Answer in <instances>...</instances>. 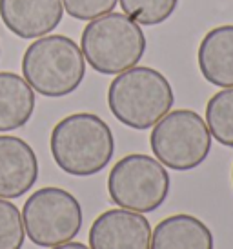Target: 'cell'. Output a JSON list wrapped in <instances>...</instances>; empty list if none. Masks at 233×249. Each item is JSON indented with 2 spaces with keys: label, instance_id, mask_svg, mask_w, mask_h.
I'll return each mask as SVG.
<instances>
[{
  "label": "cell",
  "instance_id": "7",
  "mask_svg": "<svg viewBox=\"0 0 233 249\" xmlns=\"http://www.w3.org/2000/svg\"><path fill=\"white\" fill-rule=\"evenodd\" d=\"M26 235L39 248L71 242L82 229V206L62 187H40L22 208Z\"/></svg>",
  "mask_w": 233,
  "mask_h": 249
},
{
  "label": "cell",
  "instance_id": "18",
  "mask_svg": "<svg viewBox=\"0 0 233 249\" xmlns=\"http://www.w3.org/2000/svg\"><path fill=\"white\" fill-rule=\"evenodd\" d=\"M49 249H89V248L80 242H66V244H60V246H55V248H49Z\"/></svg>",
  "mask_w": 233,
  "mask_h": 249
},
{
  "label": "cell",
  "instance_id": "13",
  "mask_svg": "<svg viewBox=\"0 0 233 249\" xmlns=\"http://www.w3.org/2000/svg\"><path fill=\"white\" fill-rule=\"evenodd\" d=\"M37 97L26 78L0 71V133L24 127L33 117Z\"/></svg>",
  "mask_w": 233,
  "mask_h": 249
},
{
  "label": "cell",
  "instance_id": "2",
  "mask_svg": "<svg viewBox=\"0 0 233 249\" xmlns=\"http://www.w3.org/2000/svg\"><path fill=\"white\" fill-rule=\"evenodd\" d=\"M173 102L170 80L148 66H133L118 73L108 88V106L113 117L138 131L153 127L172 111Z\"/></svg>",
  "mask_w": 233,
  "mask_h": 249
},
{
  "label": "cell",
  "instance_id": "19",
  "mask_svg": "<svg viewBox=\"0 0 233 249\" xmlns=\"http://www.w3.org/2000/svg\"><path fill=\"white\" fill-rule=\"evenodd\" d=\"M232 182H233V169H232Z\"/></svg>",
  "mask_w": 233,
  "mask_h": 249
},
{
  "label": "cell",
  "instance_id": "14",
  "mask_svg": "<svg viewBox=\"0 0 233 249\" xmlns=\"http://www.w3.org/2000/svg\"><path fill=\"white\" fill-rule=\"evenodd\" d=\"M206 125L219 144L233 147V88L219 91L208 100Z\"/></svg>",
  "mask_w": 233,
  "mask_h": 249
},
{
  "label": "cell",
  "instance_id": "9",
  "mask_svg": "<svg viewBox=\"0 0 233 249\" xmlns=\"http://www.w3.org/2000/svg\"><path fill=\"white\" fill-rule=\"evenodd\" d=\"M62 0H0V18L13 35L35 40L62 22Z\"/></svg>",
  "mask_w": 233,
  "mask_h": 249
},
{
  "label": "cell",
  "instance_id": "6",
  "mask_svg": "<svg viewBox=\"0 0 233 249\" xmlns=\"http://www.w3.org/2000/svg\"><path fill=\"white\" fill-rule=\"evenodd\" d=\"M108 193L118 208L142 214L151 213L157 211L170 195V175L157 159L131 153L111 167Z\"/></svg>",
  "mask_w": 233,
  "mask_h": 249
},
{
  "label": "cell",
  "instance_id": "5",
  "mask_svg": "<svg viewBox=\"0 0 233 249\" xmlns=\"http://www.w3.org/2000/svg\"><path fill=\"white\" fill-rule=\"evenodd\" d=\"M150 147L155 159L173 171H192L212 151V133L192 109H175L153 125Z\"/></svg>",
  "mask_w": 233,
  "mask_h": 249
},
{
  "label": "cell",
  "instance_id": "10",
  "mask_svg": "<svg viewBox=\"0 0 233 249\" xmlns=\"http://www.w3.org/2000/svg\"><path fill=\"white\" fill-rule=\"evenodd\" d=\"M39 180V159L26 140L0 135V198L26 195Z\"/></svg>",
  "mask_w": 233,
  "mask_h": 249
},
{
  "label": "cell",
  "instance_id": "17",
  "mask_svg": "<svg viewBox=\"0 0 233 249\" xmlns=\"http://www.w3.org/2000/svg\"><path fill=\"white\" fill-rule=\"evenodd\" d=\"M118 0H62L64 11L77 20L89 22L111 13Z\"/></svg>",
  "mask_w": 233,
  "mask_h": 249
},
{
  "label": "cell",
  "instance_id": "8",
  "mask_svg": "<svg viewBox=\"0 0 233 249\" xmlns=\"http://www.w3.org/2000/svg\"><path fill=\"white\" fill-rule=\"evenodd\" d=\"M89 249H150L151 226L142 213L108 209L89 228Z\"/></svg>",
  "mask_w": 233,
  "mask_h": 249
},
{
  "label": "cell",
  "instance_id": "11",
  "mask_svg": "<svg viewBox=\"0 0 233 249\" xmlns=\"http://www.w3.org/2000/svg\"><path fill=\"white\" fill-rule=\"evenodd\" d=\"M200 75L217 88H233V24L210 29L197 51Z\"/></svg>",
  "mask_w": 233,
  "mask_h": 249
},
{
  "label": "cell",
  "instance_id": "16",
  "mask_svg": "<svg viewBox=\"0 0 233 249\" xmlns=\"http://www.w3.org/2000/svg\"><path fill=\"white\" fill-rule=\"evenodd\" d=\"M26 229L22 213L13 202L0 198V249H22Z\"/></svg>",
  "mask_w": 233,
  "mask_h": 249
},
{
  "label": "cell",
  "instance_id": "3",
  "mask_svg": "<svg viewBox=\"0 0 233 249\" xmlns=\"http://www.w3.org/2000/svg\"><path fill=\"white\" fill-rule=\"evenodd\" d=\"M22 76L39 95L62 98L75 93L86 76V58L66 35L35 38L22 56Z\"/></svg>",
  "mask_w": 233,
  "mask_h": 249
},
{
  "label": "cell",
  "instance_id": "1",
  "mask_svg": "<svg viewBox=\"0 0 233 249\" xmlns=\"http://www.w3.org/2000/svg\"><path fill=\"white\" fill-rule=\"evenodd\" d=\"M49 149L64 173L91 177L111 162L115 139L111 127L98 115L73 113L55 124L49 137Z\"/></svg>",
  "mask_w": 233,
  "mask_h": 249
},
{
  "label": "cell",
  "instance_id": "15",
  "mask_svg": "<svg viewBox=\"0 0 233 249\" xmlns=\"http://www.w3.org/2000/svg\"><path fill=\"white\" fill-rule=\"evenodd\" d=\"M122 11L140 26H158L178 6V0H118Z\"/></svg>",
  "mask_w": 233,
  "mask_h": 249
},
{
  "label": "cell",
  "instance_id": "4",
  "mask_svg": "<svg viewBox=\"0 0 233 249\" xmlns=\"http://www.w3.org/2000/svg\"><path fill=\"white\" fill-rule=\"evenodd\" d=\"M86 62L100 75H118L140 62L146 35L126 13H108L89 20L80 36Z\"/></svg>",
  "mask_w": 233,
  "mask_h": 249
},
{
  "label": "cell",
  "instance_id": "12",
  "mask_svg": "<svg viewBox=\"0 0 233 249\" xmlns=\"http://www.w3.org/2000/svg\"><path fill=\"white\" fill-rule=\"evenodd\" d=\"M150 249H215L212 229L188 213L160 220L151 233Z\"/></svg>",
  "mask_w": 233,
  "mask_h": 249
}]
</instances>
